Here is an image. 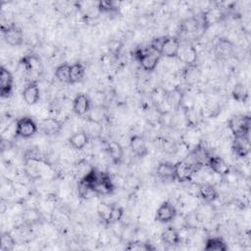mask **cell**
Here are the masks:
<instances>
[{
	"label": "cell",
	"instance_id": "1",
	"mask_svg": "<svg viewBox=\"0 0 251 251\" xmlns=\"http://www.w3.org/2000/svg\"><path fill=\"white\" fill-rule=\"evenodd\" d=\"M251 126V118L249 115L236 114L229 118L227 127L233 137L241 135H249Z\"/></svg>",
	"mask_w": 251,
	"mask_h": 251
},
{
	"label": "cell",
	"instance_id": "2",
	"mask_svg": "<svg viewBox=\"0 0 251 251\" xmlns=\"http://www.w3.org/2000/svg\"><path fill=\"white\" fill-rule=\"evenodd\" d=\"M160 55L149 49L138 48L134 51V58L138 61L141 68L146 72H153L160 61Z\"/></svg>",
	"mask_w": 251,
	"mask_h": 251
},
{
	"label": "cell",
	"instance_id": "3",
	"mask_svg": "<svg viewBox=\"0 0 251 251\" xmlns=\"http://www.w3.org/2000/svg\"><path fill=\"white\" fill-rule=\"evenodd\" d=\"M38 131V124L28 116H24L16 121L15 136L21 138H30Z\"/></svg>",
	"mask_w": 251,
	"mask_h": 251
},
{
	"label": "cell",
	"instance_id": "4",
	"mask_svg": "<svg viewBox=\"0 0 251 251\" xmlns=\"http://www.w3.org/2000/svg\"><path fill=\"white\" fill-rule=\"evenodd\" d=\"M201 167L196 166L186 159L178 161L175 163L176 169V179L179 182H186L192 179L193 175L200 169Z\"/></svg>",
	"mask_w": 251,
	"mask_h": 251
},
{
	"label": "cell",
	"instance_id": "5",
	"mask_svg": "<svg viewBox=\"0 0 251 251\" xmlns=\"http://www.w3.org/2000/svg\"><path fill=\"white\" fill-rule=\"evenodd\" d=\"M1 29L3 38L8 45L16 47L23 44L24 32L19 25L11 24L9 25H2Z\"/></svg>",
	"mask_w": 251,
	"mask_h": 251
},
{
	"label": "cell",
	"instance_id": "6",
	"mask_svg": "<svg viewBox=\"0 0 251 251\" xmlns=\"http://www.w3.org/2000/svg\"><path fill=\"white\" fill-rule=\"evenodd\" d=\"M177 216L176 208L170 201L163 202L157 209L155 214V221L161 224H168L173 222Z\"/></svg>",
	"mask_w": 251,
	"mask_h": 251
},
{
	"label": "cell",
	"instance_id": "7",
	"mask_svg": "<svg viewBox=\"0 0 251 251\" xmlns=\"http://www.w3.org/2000/svg\"><path fill=\"white\" fill-rule=\"evenodd\" d=\"M63 128V122L56 118H45L38 124V130L47 136L57 135Z\"/></svg>",
	"mask_w": 251,
	"mask_h": 251
},
{
	"label": "cell",
	"instance_id": "8",
	"mask_svg": "<svg viewBox=\"0 0 251 251\" xmlns=\"http://www.w3.org/2000/svg\"><path fill=\"white\" fill-rule=\"evenodd\" d=\"M14 77L11 72L5 67L0 69V95L2 98H8L13 92Z\"/></svg>",
	"mask_w": 251,
	"mask_h": 251
},
{
	"label": "cell",
	"instance_id": "9",
	"mask_svg": "<svg viewBox=\"0 0 251 251\" xmlns=\"http://www.w3.org/2000/svg\"><path fill=\"white\" fill-rule=\"evenodd\" d=\"M92 190L95 194L109 195V194L113 193V191L115 190V185H114L111 177L107 174L101 173L99 178L92 185Z\"/></svg>",
	"mask_w": 251,
	"mask_h": 251
},
{
	"label": "cell",
	"instance_id": "10",
	"mask_svg": "<svg viewBox=\"0 0 251 251\" xmlns=\"http://www.w3.org/2000/svg\"><path fill=\"white\" fill-rule=\"evenodd\" d=\"M180 49L179 39L176 36H166V39L162 45L160 56L166 58H177Z\"/></svg>",
	"mask_w": 251,
	"mask_h": 251
},
{
	"label": "cell",
	"instance_id": "11",
	"mask_svg": "<svg viewBox=\"0 0 251 251\" xmlns=\"http://www.w3.org/2000/svg\"><path fill=\"white\" fill-rule=\"evenodd\" d=\"M231 149L239 158H246L250 153V139L249 135H241L233 137L231 143Z\"/></svg>",
	"mask_w": 251,
	"mask_h": 251
},
{
	"label": "cell",
	"instance_id": "12",
	"mask_svg": "<svg viewBox=\"0 0 251 251\" xmlns=\"http://www.w3.org/2000/svg\"><path fill=\"white\" fill-rule=\"evenodd\" d=\"M25 71L28 75H39L42 71V62L36 54H27L21 60Z\"/></svg>",
	"mask_w": 251,
	"mask_h": 251
},
{
	"label": "cell",
	"instance_id": "13",
	"mask_svg": "<svg viewBox=\"0 0 251 251\" xmlns=\"http://www.w3.org/2000/svg\"><path fill=\"white\" fill-rule=\"evenodd\" d=\"M206 166L211 172L220 176H226L230 173V167L220 156H210Z\"/></svg>",
	"mask_w": 251,
	"mask_h": 251
},
{
	"label": "cell",
	"instance_id": "14",
	"mask_svg": "<svg viewBox=\"0 0 251 251\" xmlns=\"http://www.w3.org/2000/svg\"><path fill=\"white\" fill-rule=\"evenodd\" d=\"M91 109L89 97L84 93H78L73 100V111L78 117H86Z\"/></svg>",
	"mask_w": 251,
	"mask_h": 251
},
{
	"label": "cell",
	"instance_id": "15",
	"mask_svg": "<svg viewBox=\"0 0 251 251\" xmlns=\"http://www.w3.org/2000/svg\"><path fill=\"white\" fill-rule=\"evenodd\" d=\"M23 99L25 103L28 106H33L38 103L40 99V90L37 82H29L22 92Z\"/></svg>",
	"mask_w": 251,
	"mask_h": 251
},
{
	"label": "cell",
	"instance_id": "16",
	"mask_svg": "<svg viewBox=\"0 0 251 251\" xmlns=\"http://www.w3.org/2000/svg\"><path fill=\"white\" fill-rule=\"evenodd\" d=\"M129 148L138 158H144L148 154V147L143 136L133 134L129 139Z\"/></svg>",
	"mask_w": 251,
	"mask_h": 251
},
{
	"label": "cell",
	"instance_id": "17",
	"mask_svg": "<svg viewBox=\"0 0 251 251\" xmlns=\"http://www.w3.org/2000/svg\"><path fill=\"white\" fill-rule=\"evenodd\" d=\"M161 240L169 246H176L181 242V235L178 228L175 226H167L161 232Z\"/></svg>",
	"mask_w": 251,
	"mask_h": 251
},
{
	"label": "cell",
	"instance_id": "18",
	"mask_svg": "<svg viewBox=\"0 0 251 251\" xmlns=\"http://www.w3.org/2000/svg\"><path fill=\"white\" fill-rule=\"evenodd\" d=\"M197 193L199 197L206 203L214 202L218 196V190L216 187L209 182H202L197 185Z\"/></svg>",
	"mask_w": 251,
	"mask_h": 251
},
{
	"label": "cell",
	"instance_id": "19",
	"mask_svg": "<svg viewBox=\"0 0 251 251\" xmlns=\"http://www.w3.org/2000/svg\"><path fill=\"white\" fill-rule=\"evenodd\" d=\"M21 219L25 226H32L42 221V215L39 209L35 207H27L22 211Z\"/></svg>",
	"mask_w": 251,
	"mask_h": 251
},
{
	"label": "cell",
	"instance_id": "20",
	"mask_svg": "<svg viewBox=\"0 0 251 251\" xmlns=\"http://www.w3.org/2000/svg\"><path fill=\"white\" fill-rule=\"evenodd\" d=\"M157 176L164 181L176 180V169L175 164L171 162H161L156 170Z\"/></svg>",
	"mask_w": 251,
	"mask_h": 251
},
{
	"label": "cell",
	"instance_id": "21",
	"mask_svg": "<svg viewBox=\"0 0 251 251\" xmlns=\"http://www.w3.org/2000/svg\"><path fill=\"white\" fill-rule=\"evenodd\" d=\"M89 142V136L85 130H77L74 132L68 139L69 145L75 150H82Z\"/></svg>",
	"mask_w": 251,
	"mask_h": 251
},
{
	"label": "cell",
	"instance_id": "22",
	"mask_svg": "<svg viewBox=\"0 0 251 251\" xmlns=\"http://www.w3.org/2000/svg\"><path fill=\"white\" fill-rule=\"evenodd\" d=\"M107 110L103 105L91 106L90 111L86 115V120L93 125H101L106 118Z\"/></svg>",
	"mask_w": 251,
	"mask_h": 251
},
{
	"label": "cell",
	"instance_id": "23",
	"mask_svg": "<svg viewBox=\"0 0 251 251\" xmlns=\"http://www.w3.org/2000/svg\"><path fill=\"white\" fill-rule=\"evenodd\" d=\"M183 100V93L180 89L177 87L174 88L173 90L167 91V96H166V102L171 110H178L181 106Z\"/></svg>",
	"mask_w": 251,
	"mask_h": 251
},
{
	"label": "cell",
	"instance_id": "24",
	"mask_svg": "<svg viewBox=\"0 0 251 251\" xmlns=\"http://www.w3.org/2000/svg\"><path fill=\"white\" fill-rule=\"evenodd\" d=\"M177 58L181 62L186 64V66L195 65L196 60H197L196 49L192 45H187V46H184V47L180 46Z\"/></svg>",
	"mask_w": 251,
	"mask_h": 251
},
{
	"label": "cell",
	"instance_id": "25",
	"mask_svg": "<svg viewBox=\"0 0 251 251\" xmlns=\"http://www.w3.org/2000/svg\"><path fill=\"white\" fill-rule=\"evenodd\" d=\"M106 149L108 151V154L115 164H119L123 158H124V148L122 145L117 141H108Z\"/></svg>",
	"mask_w": 251,
	"mask_h": 251
},
{
	"label": "cell",
	"instance_id": "26",
	"mask_svg": "<svg viewBox=\"0 0 251 251\" xmlns=\"http://www.w3.org/2000/svg\"><path fill=\"white\" fill-rule=\"evenodd\" d=\"M228 249L226 241L220 236L209 237L205 241L204 250L206 251H226Z\"/></svg>",
	"mask_w": 251,
	"mask_h": 251
},
{
	"label": "cell",
	"instance_id": "27",
	"mask_svg": "<svg viewBox=\"0 0 251 251\" xmlns=\"http://www.w3.org/2000/svg\"><path fill=\"white\" fill-rule=\"evenodd\" d=\"M85 75V67L80 62H75L70 66V84L79 82Z\"/></svg>",
	"mask_w": 251,
	"mask_h": 251
},
{
	"label": "cell",
	"instance_id": "28",
	"mask_svg": "<svg viewBox=\"0 0 251 251\" xmlns=\"http://www.w3.org/2000/svg\"><path fill=\"white\" fill-rule=\"evenodd\" d=\"M232 98L240 103H245L249 98L248 87L243 82H238L234 84L231 90Z\"/></svg>",
	"mask_w": 251,
	"mask_h": 251
},
{
	"label": "cell",
	"instance_id": "29",
	"mask_svg": "<svg viewBox=\"0 0 251 251\" xmlns=\"http://www.w3.org/2000/svg\"><path fill=\"white\" fill-rule=\"evenodd\" d=\"M112 208H113V205L108 204L106 202H99L97 204V207H96L97 215L106 224H110Z\"/></svg>",
	"mask_w": 251,
	"mask_h": 251
},
{
	"label": "cell",
	"instance_id": "30",
	"mask_svg": "<svg viewBox=\"0 0 251 251\" xmlns=\"http://www.w3.org/2000/svg\"><path fill=\"white\" fill-rule=\"evenodd\" d=\"M70 66L67 63L59 65L55 70V77L62 83H70Z\"/></svg>",
	"mask_w": 251,
	"mask_h": 251
},
{
	"label": "cell",
	"instance_id": "31",
	"mask_svg": "<svg viewBox=\"0 0 251 251\" xmlns=\"http://www.w3.org/2000/svg\"><path fill=\"white\" fill-rule=\"evenodd\" d=\"M156 247L151 243L141 241V240H131L126 246V250H135V251H153Z\"/></svg>",
	"mask_w": 251,
	"mask_h": 251
},
{
	"label": "cell",
	"instance_id": "32",
	"mask_svg": "<svg viewBox=\"0 0 251 251\" xmlns=\"http://www.w3.org/2000/svg\"><path fill=\"white\" fill-rule=\"evenodd\" d=\"M199 27V22L196 18L190 17L182 21L180 24V29L184 33H193L195 32Z\"/></svg>",
	"mask_w": 251,
	"mask_h": 251
},
{
	"label": "cell",
	"instance_id": "33",
	"mask_svg": "<svg viewBox=\"0 0 251 251\" xmlns=\"http://www.w3.org/2000/svg\"><path fill=\"white\" fill-rule=\"evenodd\" d=\"M15 245H16V240L14 236L8 231L2 232L0 249L2 251H12L15 248Z\"/></svg>",
	"mask_w": 251,
	"mask_h": 251
},
{
	"label": "cell",
	"instance_id": "34",
	"mask_svg": "<svg viewBox=\"0 0 251 251\" xmlns=\"http://www.w3.org/2000/svg\"><path fill=\"white\" fill-rule=\"evenodd\" d=\"M120 2L116 1H99L97 2V10L99 13H112L118 11Z\"/></svg>",
	"mask_w": 251,
	"mask_h": 251
},
{
	"label": "cell",
	"instance_id": "35",
	"mask_svg": "<svg viewBox=\"0 0 251 251\" xmlns=\"http://www.w3.org/2000/svg\"><path fill=\"white\" fill-rule=\"evenodd\" d=\"M184 79L187 83H194L199 78V70L195 65L186 66L184 70Z\"/></svg>",
	"mask_w": 251,
	"mask_h": 251
},
{
	"label": "cell",
	"instance_id": "36",
	"mask_svg": "<svg viewBox=\"0 0 251 251\" xmlns=\"http://www.w3.org/2000/svg\"><path fill=\"white\" fill-rule=\"evenodd\" d=\"M216 50L218 51V54H220L221 56H226L231 53L232 45L228 40L225 38H221L216 44Z\"/></svg>",
	"mask_w": 251,
	"mask_h": 251
},
{
	"label": "cell",
	"instance_id": "37",
	"mask_svg": "<svg viewBox=\"0 0 251 251\" xmlns=\"http://www.w3.org/2000/svg\"><path fill=\"white\" fill-rule=\"evenodd\" d=\"M124 209L120 206H117V205H113V208H112V213H111V218H110V224H117L119 223L123 217H124Z\"/></svg>",
	"mask_w": 251,
	"mask_h": 251
},
{
	"label": "cell",
	"instance_id": "38",
	"mask_svg": "<svg viewBox=\"0 0 251 251\" xmlns=\"http://www.w3.org/2000/svg\"><path fill=\"white\" fill-rule=\"evenodd\" d=\"M107 48L109 50L110 53H112L113 55H119V53L121 52L122 48H123V42L121 40H110L107 43Z\"/></svg>",
	"mask_w": 251,
	"mask_h": 251
},
{
	"label": "cell",
	"instance_id": "39",
	"mask_svg": "<svg viewBox=\"0 0 251 251\" xmlns=\"http://www.w3.org/2000/svg\"><path fill=\"white\" fill-rule=\"evenodd\" d=\"M165 39H166V36H159V37L153 38L149 44V48L160 55V51Z\"/></svg>",
	"mask_w": 251,
	"mask_h": 251
}]
</instances>
